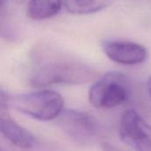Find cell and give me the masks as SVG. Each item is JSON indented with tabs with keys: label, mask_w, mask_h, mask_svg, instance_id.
Wrapping results in <instances>:
<instances>
[{
	"label": "cell",
	"mask_w": 151,
	"mask_h": 151,
	"mask_svg": "<svg viewBox=\"0 0 151 151\" xmlns=\"http://www.w3.org/2000/svg\"><path fill=\"white\" fill-rule=\"evenodd\" d=\"M31 56L29 83L35 88L54 84L79 85L99 78L95 68L49 43L37 44Z\"/></svg>",
	"instance_id": "cell-1"
},
{
	"label": "cell",
	"mask_w": 151,
	"mask_h": 151,
	"mask_svg": "<svg viewBox=\"0 0 151 151\" xmlns=\"http://www.w3.org/2000/svg\"><path fill=\"white\" fill-rule=\"evenodd\" d=\"M131 95L130 78L119 72H110L95 81L89 89L88 99L96 108L110 109L125 104Z\"/></svg>",
	"instance_id": "cell-2"
},
{
	"label": "cell",
	"mask_w": 151,
	"mask_h": 151,
	"mask_svg": "<svg viewBox=\"0 0 151 151\" xmlns=\"http://www.w3.org/2000/svg\"><path fill=\"white\" fill-rule=\"evenodd\" d=\"M10 104L19 112L41 121L57 119L64 110V99L58 92L43 89L18 95Z\"/></svg>",
	"instance_id": "cell-3"
},
{
	"label": "cell",
	"mask_w": 151,
	"mask_h": 151,
	"mask_svg": "<svg viewBox=\"0 0 151 151\" xmlns=\"http://www.w3.org/2000/svg\"><path fill=\"white\" fill-rule=\"evenodd\" d=\"M57 119L60 128L77 144L88 146L96 142L99 127L91 115L73 109H64Z\"/></svg>",
	"instance_id": "cell-4"
},
{
	"label": "cell",
	"mask_w": 151,
	"mask_h": 151,
	"mask_svg": "<svg viewBox=\"0 0 151 151\" xmlns=\"http://www.w3.org/2000/svg\"><path fill=\"white\" fill-rule=\"evenodd\" d=\"M121 140L135 151H151V126L134 110L125 111L119 123Z\"/></svg>",
	"instance_id": "cell-5"
},
{
	"label": "cell",
	"mask_w": 151,
	"mask_h": 151,
	"mask_svg": "<svg viewBox=\"0 0 151 151\" xmlns=\"http://www.w3.org/2000/svg\"><path fill=\"white\" fill-rule=\"evenodd\" d=\"M103 50L111 60L122 65L142 64L148 57L146 48L133 42L106 41L103 43Z\"/></svg>",
	"instance_id": "cell-6"
},
{
	"label": "cell",
	"mask_w": 151,
	"mask_h": 151,
	"mask_svg": "<svg viewBox=\"0 0 151 151\" xmlns=\"http://www.w3.org/2000/svg\"><path fill=\"white\" fill-rule=\"evenodd\" d=\"M61 8L62 0H29L27 14L32 19L42 20L55 16Z\"/></svg>",
	"instance_id": "cell-7"
},
{
	"label": "cell",
	"mask_w": 151,
	"mask_h": 151,
	"mask_svg": "<svg viewBox=\"0 0 151 151\" xmlns=\"http://www.w3.org/2000/svg\"><path fill=\"white\" fill-rule=\"evenodd\" d=\"M114 0H65L66 10L73 14H89L100 12L113 3Z\"/></svg>",
	"instance_id": "cell-8"
},
{
	"label": "cell",
	"mask_w": 151,
	"mask_h": 151,
	"mask_svg": "<svg viewBox=\"0 0 151 151\" xmlns=\"http://www.w3.org/2000/svg\"><path fill=\"white\" fill-rule=\"evenodd\" d=\"M15 33L12 31V27L6 25L4 22L0 21V36L6 40H14Z\"/></svg>",
	"instance_id": "cell-9"
},
{
	"label": "cell",
	"mask_w": 151,
	"mask_h": 151,
	"mask_svg": "<svg viewBox=\"0 0 151 151\" xmlns=\"http://www.w3.org/2000/svg\"><path fill=\"white\" fill-rule=\"evenodd\" d=\"M102 150L103 151H123L116 147H114L113 145L111 144H109V143H104L102 144Z\"/></svg>",
	"instance_id": "cell-10"
},
{
	"label": "cell",
	"mask_w": 151,
	"mask_h": 151,
	"mask_svg": "<svg viewBox=\"0 0 151 151\" xmlns=\"http://www.w3.org/2000/svg\"><path fill=\"white\" fill-rule=\"evenodd\" d=\"M147 86H148V92H149V96H150V101H151V76L150 77V79L148 80Z\"/></svg>",
	"instance_id": "cell-11"
},
{
	"label": "cell",
	"mask_w": 151,
	"mask_h": 151,
	"mask_svg": "<svg viewBox=\"0 0 151 151\" xmlns=\"http://www.w3.org/2000/svg\"><path fill=\"white\" fill-rule=\"evenodd\" d=\"M4 5V0H0V11L3 9Z\"/></svg>",
	"instance_id": "cell-12"
},
{
	"label": "cell",
	"mask_w": 151,
	"mask_h": 151,
	"mask_svg": "<svg viewBox=\"0 0 151 151\" xmlns=\"http://www.w3.org/2000/svg\"><path fill=\"white\" fill-rule=\"evenodd\" d=\"M13 2H16V3H22L24 0H12Z\"/></svg>",
	"instance_id": "cell-13"
}]
</instances>
